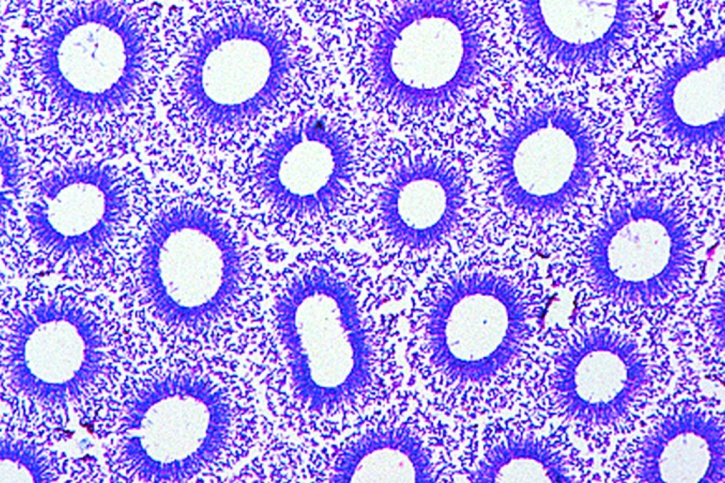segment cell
<instances>
[{
  "instance_id": "cell-9",
  "label": "cell",
  "mask_w": 725,
  "mask_h": 483,
  "mask_svg": "<svg viewBox=\"0 0 725 483\" xmlns=\"http://www.w3.org/2000/svg\"><path fill=\"white\" fill-rule=\"evenodd\" d=\"M152 410L153 474L159 481H190L226 465L247 421L235 390L199 370L166 376Z\"/></svg>"
},
{
  "instance_id": "cell-3",
  "label": "cell",
  "mask_w": 725,
  "mask_h": 483,
  "mask_svg": "<svg viewBox=\"0 0 725 483\" xmlns=\"http://www.w3.org/2000/svg\"><path fill=\"white\" fill-rule=\"evenodd\" d=\"M359 282L344 270L314 265L292 275L272 301L285 385L297 408L314 418L353 416L399 379L377 341Z\"/></svg>"
},
{
  "instance_id": "cell-13",
  "label": "cell",
  "mask_w": 725,
  "mask_h": 483,
  "mask_svg": "<svg viewBox=\"0 0 725 483\" xmlns=\"http://www.w3.org/2000/svg\"><path fill=\"white\" fill-rule=\"evenodd\" d=\"M466 205V182L450 162L416 155L399 164L380 189L381 231L407 253H426L454 231Z\"/></svg>"
},
{
  "instance_id": "cell-6",
  "label": "cell",
  "mask_w": 725,
  "mask_h": 483,
  "mask_svg": "<svg viewBox=\"0 0 725 483\" xmlns=\"http://www.w3.org/2000/svg\"><path fill=\"white\" fill-rule=\"evenodd\" d=\"M148 308L173 330L202 333L229 317L247 281L243 250L228 223L183 201L151 218L140 251Z\"/></svg>"
},
{
  "instance_id": "cell-5",
  "label": "cell",
  "mask_w": 725,
  "mask_h": 483,
  "mask_svg": "<svg viewBox=\"0 0 725 483\" xmlns=\"http://www.w3.org/2000/svg\"><path fill=\"white\" fill-rule=\"evenodd\" d=\"M362 58V81L381 105L432 117L459 106L480 82L487 38L463 1H400L376 21Z\"/></svg>"
},
{
  "instance_id": "cell-14",
  "label": "cell",
  "mask_w": 725,
  "mask_h": 483,
  "mask_svg": "<svg viewBox=\"0 0 725 483\" xmlns=\"http://www.w3.org/2000/svg\"><path fill=\"white\" fill-rule=\"evenodd\" d=\"M1 169V210L2 218H5L14 198L17 196L18 186L21 181V167L17 152L3 142L1 148Z\"/></svg>"
},
{
  "instance_id": "cell-10",
  "label": "cell",
  "mask_w": 725,
  "mask_h": 483,
  "mask_svg": "<svg viewBox=\"0 0 725 483\" xmlns=\"http://www.w3.org/2000/svg\"><path fill=\"white\" fill-rule=\"evenodd\" d=\"M130 202L129 181L116 165L78 159L56 165L36 180L24 218L41 250L54 257L80 256L112 240Z\"/></svg>"
},
{
  "instance_id": "cell-2",
  "label": "cell",
  "mask_w": 725,
  "mask_h": 483,
  "mask_svg": "<svg viewBox=\"0 0 725 483\" xmlns=\"http://www.w3.org/2000/svg\"><path fill=\"white\" fill-rule=\"evenodd\" d=\"M535 298L489 261L455 263L428 280L410 311L408 360L434 402L470 416L496 408L531 336Z\"/></svg>"
},
{
  "instance_id": "cell-11",
  "label": "cell",
  "mask_w": 725,
  "mask_h": 483,
  "mask_svg": "<svg viewBox=\"0 0 725 483\" xmlns=\"http://www.w3.org/2000/svg\"><path fill=\"white\" fill-rule=\"evenodd\" d=\"M355 153L343 128L325 116L309 115L276 130L252 167L264 203L292 219L331 213L352 183Z\"/></svg>"
},
{
  "instance_id": "cell-7",
  "label": "cell",
  "mask_w": 725,
  "mask_h": 483,
  "mask_svg": "<svg viewBox=\"0 0 725 483\" xmlns=\"http://www.w3.org/2000/svg\"><path fill=\"white\" fill-rule=\"evenodd\" d=\"M591 128L573 105L552 99L519 108L493 143V180L503 204L533 219L565 213L596 180Z\"/></svg>"
},
{
  "instance_id": "cell-12",
  "label": "cell",
  "mask_w": 725,
  "mask_h": 483,
  "mask_svg": "<svg viewBox=\"0 0 725 483\" xmlns=\"http://www.w3.org/2000/svg\"><path fill=\"white\" fill-rule=\"evenodd\" d=\"M429 404L408 393L386 414L348 436L333 455L330 482L453 481L459 448Z\"/></svg>"
},
{
  "instance_id": "cell-1",
  "label": "cell",
  "mask_w": 725,
  "mask_h": 483,
  "mask_svg": "<svg viewBox=\"0 0 725 483\" xmlns=\"http://www.w3.org/2000/svg\"><path fill=\"white\" fill-rule=\"evenodd\" d=\"M29 13L13 67L29 106L70 124L145 114L159 73L152 9L122 1H52Z\"/></svg>"
},
{
  "instance_id": "cell-8",
  "label": "cell",
  "mask_w": 725,
  "mask_h": 483,
  "mask_svg": "<svg viewBox=\"0 0 725 483\" xmlns=\"http://www.w3.org/2000/svg\"><path fill=\"white\" fill-rule=\"evenodd\" d=\"M695 242L678 205L645 194L613 205L584 239L582 257L603 290L646 301L678 281L692 264Z\"/></svg>"
},
{
  "instance_id": "cell-4",
  "label": "cell",
  "mask_w": 725,
  "mask_h": 483,
  "mask_svg": "<svg viewBox=\"0 0 725 483\" xmlns=\"http://www.w3.org/2000/svg\"><path fill=\"white\" fill-rule=\"evenodd\" d=\"M300 37L280 13L244 5L191 29L168 78L172 119L204 135L235 133L269 110L299 62Z\"/></svg>"
}]
</instances>
